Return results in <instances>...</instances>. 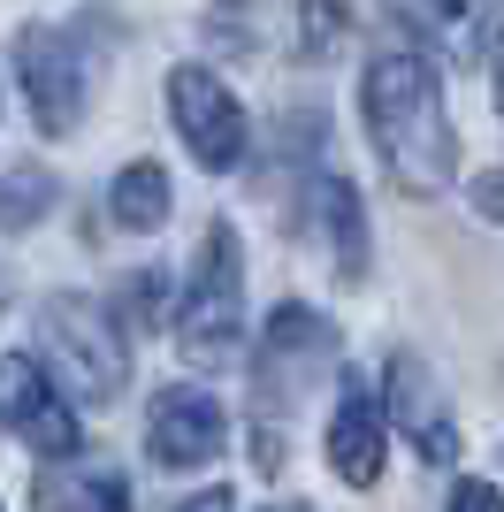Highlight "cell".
Instances as JSON below:
<instances>
[{
	"label": "cell",
	"mask_w": 504,
	"mask_h": 512,
	"mask_svg": "<svg viewBox=\"0 0 504 512\" xmlns=\"http://www.w3.org/2000/svg\"><path fill=\"white\" fill-rule=\"evenodd\" d=\"M359 115H367V138H375L382 169L405 199H436L459 169V138H451V115H443V77L420 46L390 39L359 77Z\"/></svg>",
	"instance_id": "cell-1"
},
{
	"label": "cell",
	"mask_w": 504,
	"mask_h": 512,
	"mask_svg": "<svg viewBox=\"0 0 504 512\" xmlns=\"http://www.w3.org/2000/svg\"><path fill=\"white\" fill-rule=\"evenodd\" d=\"M176 344H184L191 367H230L237 344H245V260H237L230 222H214V230L199 237L184 306H176Z\"/></svg>",
	"instance_id": "cell-2"
},
{
	"label": "cell",
	"mask_w": 504,
	"mask_h": 512,
	"mask_svg": "<svg viewBox=\"0 0 504 512\" xmlns=\"http://www.w3.org/2000/svg\"><path fill=\"white\" fill-rule=\"evenodd\" d=\"M39 344H46V360H54V375H62L69 390H77L84 406H115L130 383V337H123V321L107 314L100 299H54L39 314Z\"/></svg>",
	"instance_id": "cell-3"
},
{
	"label": "cell",
	"mask_w": 504,
	"mask_h": 512,
	"mask_svg": "<svg viewBox=\"0 0 504 512\" xmlns=\"http://www.w3.org/2000/svg\"><path fill=\"white\" fill-rule=\"evenodd\" d=\"M16 77H23V100H31V123L46 138H69L84 123L92 54H84L77 23H31V31H16Z\"/></svg>",
	"instance_id": "cell-4"
},
{
	"label": "cell",
	"mask_w": 504,
	"mask_h": 512,
	"mask_svg": "<svg viewBox=\"0 0 504 512\" xmlns=\"http://www.w3.org/2000/svg\"><path fill=\"white\" fill-rule=\"evenodd\" d=\"M168 115H176V130H184V146H191L199 169L230 176L237 161H245V146H252L245 107H237V92L222 85L214 69H199V62L168 69Z\"/></svg>",
	"instance_id": "cell-5"
},
{
	"label": "cell",
	"mask_w": 504,
	"mask_h": 512,
	"mask_svg": "<svg viewBox=\"0 0 504 512\" xmlns=\"http://www.w3.org/2000/svg\"><path fill=\"white\" fill-rule=\"evenodd\" d=\"M0 428H16L39 459H77V413L31 352H0Z\"/></svg>",
	"instance_id": "cell-6"
},
{
	"label": "cell",
	"mask_w": 504,
	"mask_h": 512,
	"mask_svg": "<svg viewBox=\"0 0 504 512\" xmlns=\"http://www.w3.org/2000/svg\"><path fill=\"white\" fill-rule=\"evenodd\" d=\"M230 444V421H222V406H214L199 383H176L153 398L146 413V451H153V467H207L214 451Z\"/></svg>",
	"instance_id": "cell-7"
},
{
	"label": "cell",
	"mask_w": 504,
	"mask_h": 512,
	"mask_svg": "<svg viewBox=\"0 0 504 512\" xmlns=\"http://www.w3.org/2000/svg\"><path fill=\"white\" fill-rule=\"evenodd\" d=\"M390 413H398V428L413 436V451L428 467H451V459H459V421L443 406L436 375L420 367V352H398V360H390Z\"/></svg>",
	"instance_id": "cell-8"
},
{
	"label": "cell",
	"mask_w": 504,
	"mask_h": 512,
	"mask_svg": "<svg viewBox=\"0 0 504 512\" xmlns=\"http://www.w3.org/2000/svg\"><path fill=\"white\" fill-rule=\"evenodd\" d=\"M382 398L367 383H344V398H336V413H329V467L352 482V490H375L382 482Z\"/></svg>",
	"instance_id": "cell-9"
},
{
	"label": "cell",
	"mask_w": 504,
	"mask_h": 512,
	"mask_svg": "<svg viewBox=\"0 0 504 512\" xmlns=\"http://www.w3.org/2000/svg\"><path fill=\"white\" fill-rule=\"evenodd\" d=\"M336 352V329L314 314V306H275L268 337H260V390H298V375L306 367H329Z\"/></svg>",
	"instance_id": "cell-10"
},
{
	"label": "cell",
	"mask_w": 504,
	"mask_h": 512,
	"mask_svg": "<svg viewBox=\"0 0 504 512\" xmlns=\"http://www.w3.org/2000/svg\"><path fill=\"white\" fill-rule=\"evenodd\" d=\"M31 505L39 512H130V482L115 467H77V459H54L31 482Z\"/></svg>",
	"instance_id": "cell-11"
},
{
	"label": "cell",
	"mask_w": 504,
	"mask_h": 512,
	"mask_svg": "<svg viewBox=\"0 0 504 512\" xmlns=\"http://www.w3.org/2000/svg\"><path fill=\"white\" fill-rule=\"evenodd\" d=\"M405 8V23L413 31H428L436 46H451V54H482V39H489V23L504 31V0H398Z\"/></svg>",
	"instance_id": "cell-12"
},
{
	"label": "cell",
	"mask_w": 504,
	"mask_h": 512,
	"mask_svg": "<svg viewBox=\"0 0 504 512\" xmlns=\"http://www.w3.org/2000/svg\"><path fill=\"white\" fill-rule=\"evenodd\" d=\"M314 207H321V230L336 237V276L359 283V276H367V214H359V192L344 184V176H321Z\"/></svg>",
	"instance_id": "cell-13"
},
{
	"label": "cell",
	"mask_w": 504,
	"mask_h": 512,
	"mask_svg": "<svg viewBox=\"0 0 504 512\" xmlns=\"http://www.w3.org/2000/svg\"><path fill=\"white\" fill-rule=\"evenodd\" d=\"M107 214L123 222V230H161L168 222V169L161 161H130L123 176H115V192H107Z\"/></svg>",
	"instance_id": "cell-14"
},
{
	"label": "cell",
	"mask_w": 504,
	"mask_h": 512,
	"mask_svg": "<svg viewBox=\"0 0 504 512\" xmlns=\"http://www.w3.org/2000/svg\"><path fill=\"white\" fill-rule=\"evenodd\" d=\"M54 199H62V184L46 169H0V230H39L46 214H54Z\"/></svg>",
	"instance_id": "cell-15"
},
{
	"label": "cell",
	"mask_w": 504,
	"mask_h": 512,
	"mask_svg": "<svg viewBox=\"0 0 504 512\" xmlns=\"http://www.w3.org/2000/svg\"><path fill=\"white\" fill-rule=\"evenodd\" d=\"M344 31H352V23H344V0H306V8H298V46H306V54H329Z\"/></svg>",
	"instance_id": "cell-16"
},
{
	"label": "cell",
	"mask_w": 504,
	"mask_h": 512,
	"mask_svg": "<svg viewBox=\"0 0 504 512\" xmlns=\"http://www.w3.org/2000/svg\"><path fill=\"white\" fill-rule=\"evenodd\" d=\"M451 512H504V490L497 482H459V490H451Z\"/></svg>",
	"instance_id": "cell-17"
},
{
	"label": "cell",
	"mask_w": 504,
	"mask_h": 512,
	"mask_svg": "<svg viewBox=\"0 0 504 512\" xmlns=\"http://www.w3.org/2000/svg\"><path fill=\"white\" fill-rule=\"evenodd\" d=\"M474 214H482V222H504V169L474 176Z\"/></svg>",
	"instance_id": "cell-18"
},
{
	"label": "cell",
	"mask_w": 504,
	"mask_h": 512,
	"mask_svg": "<svg viewBox=\"0 0 504 512\" xmlns=\"http://www.w3.org/2000/svg\"><path fill=\"white\" fill-rule=\"evenodd\" d=\"M176 512H237V497L230 490H199V497H184Z\"/></svg>",
	"instance_id": "cell-19"
},
{
	"label": "cell",
	"mask_w": 504,
	"mask_h": 512,
	"mask_svg": "<svg viewBox=\"0 0 504 512\" xmlns=\"http://www.w3.org/2000/svg\"><path fill=\"white\" fill-rule=\"evenodd\" d=\"M497 107H504V31H497Z\"/></svg>",
	"instance_id": "cell-20"
},
{
	"label": "cell",
	"mask_w": 504,
	"mask_h": 512,
	"mask_svg": "<svg viewBox=\"0 0 504 512\" xmlns=\"http://www.w3.org/2000/svg\"><path fill=\"white\" fill-rule=\"evenodd\" d=\"M268 512H314V505H268Z\"/></svg>",
	"instance_id": "cell-21"
}]
</instances>
